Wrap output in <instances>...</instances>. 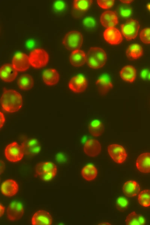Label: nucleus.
Returning <instances> with one entry per match:
<instances>
[{"label":"nucleus","mask_w":150,"mask_h":225,"mask_svg":"<svg viewBox=\"0 0 150 225\" xmlns=\"http://www.w3.org/2000/svg\"><path fill=\"white\" fill-rule=\"evenodd\" d=\"M104 129L103 123L98 120H94L92 121L88 127L89 132L92 135L95 137L101 135L103 132Z\"/></svg>","instance_id":"cd10ccee"},{"label":"nucleus","mask_w":150,"mask_h":225,"mask_svg":"<svg viewBox=\"0 0 150 225\" xmlns=\"http://www.w3.org/2000/svg\"><path fill=\"white\" fill-rule=\"evenodd\" d=\"M122 189L125 195L128 197H131L138 194L140 188L139 184L136 181L129 180L124 183Z\"/></svg>","instance_id":"4be33fe9"},{"label":"nucleus","mask_w":150,"mask_h":225,"mask_svg":"<svg viewBox=\"0 0 150 225\" xmlns=\"http://www.w3.org/2000/svg\"><path fill=\"white\" fill-rule=\"evenodd\" d=\"M139 38L144 43L150 44V28H146L142 29L140 32Z\"/></svg>","instance_id":"f704fd0d"},{"label":"nucleus","mask_w":150,"mask_h":225,"mask_svg":"<svg viewBox=\"0 0 150 225\" xmlns=\"http://www.w3.org/2000/svg\"><path fill=\"white\" fill-rule=\"evenodd\" d=\"M1 103L5 111L9 112H15L22 106V96L15 90L4 89L1 97Z\"/></svg>","instance_id":"f257e3e1"},{"label":"nucleus","mask_w":150,"mask_h":225,"mask_svg":"<svg viewBox=\"0 0 150 225\" xmlns=\"http://www.w3.org/2000/svg\"><path fill=\"white\" fill-rule=\"evenodd\" d=\"M30 64L35 68H40L45 66L49 61V55L45 50L36 48L30 53L29 56Z\"/></svg>","instance_id":"39448f33"},{"label":"nucleus","mask_w":150,"mask_h":225,"mask_svg":"<svg viewBox=\"0 0 150 225\" xmlns=\"http://www.w3.org/2000/svg\"><path fill=\"white\" fill-rule=\"evenodd\" d=\"M56 159L58 163H63L67 161V156L64 153L60 152L56 155Z\"/></svg>","instance_id":"4c0bfd02"},{"label":"nucleus","mask_w":150,"mask_h":225,"mask_svg":"<svg viewBox=\"0 0 150 225\" xmlns=\"http://www.w3.org/2000/svg\"><path fill=\"white\" fill-rule=\"evenodd\" d=\"M93 2L91 0H75L73 1L72 7L76 11L85 12L89 9Z\"/></svg>","instance_id":"c756f323"},{"label":"nucleus","mask_w":150,"mask_h":225,"mask_svg":"<svg viewBox=\"0 0 150 225\" xmlns=\"http://www.w3.org/2000/svg\"><path fill=\"white\" fill-rule=\"evenodd\" d=\"M137 169L143 173H150V153H144L140 154L136 161Z\"/></svg>","instance_id":"aec40b11"},{"label":"nucleus","mask_w":150,"mask_h":225,"mask_svg":"<svg viewBox=\"0 0 150 225\" xmlns=\"http://www.w3.org/2000/svg\"><path fill=\"white\" fill-rule=\"evenodd\" d=\"M107 59L106 52L99 47H91L87 54V64L89 67L93 69L102 67L105 64Z\"/></svg>","instance_id":"f03ea898"},{"label":"nucleus","mask_w":150,"mask_h":225,"mask_svg":"<svg viewBox=\"0 0 150 225\" xmlns=\"http://www.w3.org/2000/svg\"><path fill=\"white\" fill-rule=\"evenodd\" d=\"M87 86V80L82 75H78L73 77L68 84L70 89L76 93L83 92L86 88Z\"/></svg>","instance_id":"9b49d317"},{"label":"nucleus","mask_w":150,"mask_h":225,"mask_svg":"<svg viewBox=\"0 0 150 225\" xmlns=\"http://www.w3.org/2000/svg\"><path fill=\"white\" fill-rule=\"evenodd\" d=\"M117 10L119 15L123 18H127L129 17L132 14V11L131 6L125 4L119 5Z\"/></svg>","instance_id":"473e14b6"},{"label":"nucleus","mask_w":150,"mask_h":225,"mask_svg":"<svg viewBox=\"0 0 150 225\" xmlns=\"http://www.w3.org/2000/svg\"><path fill=\"white\" fill-rule=\"evenodd\" d=\"M24 213L22 204L20 202L14 201L11 202L8 206L6 210V214L8 219L14 221L20 219Z\"/></svg>","instance_id":"1a4fd4ad"},{"label":"nucleus","mask_w":150,"mask_h":225,"mask_svg":"<svg viewBox=\"0 0 150 225\" xmlns=\"http://www.w3.org/2000/svg\"><path fill=\"white\" fill-rule=\"evenodd\" d=\"M129 202L125 197L120 196L118 197L116 201V206L117 209L121 212H124L128 208Z\"/></svg>","instance_id":"72a5a7b5"},{"label":"nucleus","mask_w":150,"mask_h":225,"mask_svg":"<svg viewBox=\"0 0 150 225\" xmlns=\"http://www.w3.org/2000/svg\"><path fill=\"white\" fill-rule=\"evenodd\" d=\"M83 177L86 180L91 181L94 179L97 175L98 171L93 165L89 164L84 166L81 171Z\"/></svg>","instance_id":"bb28decb"},{"label":"nucleus","mask_w":150,"mask_h":225,"mask_svg":"<svg viewBox=\"0 0 150 225\" xmlns=\"http://www.w3.org/2000/svg\"><path fill=\"white\" fill-rule=\"evenodd\" d=\"M120 75L124 81L132 83L135 80L136 76V70L133 66L127 65L123 67L120 70Z\"/></svg>","instance_id":"b1692460"},{"label":"nucleus","mask_w":150,"mask_h":225,"mask_svg":"<svg viewBox=\"0 0 150 225\" xmlns=\"http://www.w3.org/2000/svg\"><path fill=\"white\" fill-rule=\"evenodd\" d=\"M42 77L44 83L49 86L55 85L58 83L59 79L58 72L54 69L45 70L43 72Z\"/></svg>","instance_id":"5701e85b"},{"label":"nucleus","mask_w":150,"mask_h":225,"mask_svg":"<svg viewBox=\"0 0 150 225\" xmlns=\"http://www.w3.org/2000/svg\"><path fill=\"white\" fill-rule=\"evenodd\" d=\"M4 154L6 158L10 162H15L21 160L24 153L21 145L13 142L6 147Z\"/></svg>","instance_id":"0eeeda50"},{"label":"nucleus","mask_w":150,"mask_h":225,"mask_svg":"<svg viewBox=\"0 0 150 225\" xmlns=\"http://www.w3.org/2000/svg\"><path fill=\"white\" fill-rule=\"evenodd\" d=\"M5 207L1 204H0V217L3 215L4 212Z\"/></svg>","instance_id":"a19ab883"},{"label":"nucleus","mask_w":150,"mask_h":225,"mask_svg":"<svg viewBox=\"0 0 150 225\" xmlns=\"http://www.w3.org/2000/svg\"><path fill=\"white\" fill-rule=\"evenodd\" d=\"M115 0H97L98 5L103 9H108L111 8L114 5Z\"/></svg>","instance_id":"e433bc0d"},{"label":"nucleus","mask_w":150,"mask_h":225,"mask_svg":"<svg viewBox=\"0 0 150 225\" xmlns=\"http://www.w3.org/2000/svg\"><path fill=\"white\" fill-rule=\"evenodd\" d=\"M146 7L150 11V3L148 4L147 5Z\"/></svg>","instance_id":"37998d69"},{"label":"nucleus","mask_w":150,"mask_h":225,"mask_svg":"<svg viewBox=\"0 0 150 225\" xmlns=\"http://www.w3.org/2000/svg\"><path fill=\"white\" fill-rule=\"evenodd\" d=\"M143 49L138 44H132L130 45L126 51V55L129 59L134 60L141 57L143 54Z\"/></svg>","instance_id":"a878e982"},{"label":"nucleus","mask_w":150,"mask_h":225,"mask_svg":"<svg viewBox=\"0 0 150 225\" xmlns=\"http://www.w3.org/2000/svg\"><path fill=\"white\" fill-rule=\"evenodd\" d=\"M52 223V217L47 212L44 210H40L36 212L33 215L31 219L32 225H50Z\"/></svg>","instance_id":"dca6fc26"},{"label":"nucleus","mask_w":150,"mask_h":225,"mask_svg":"<svg viewBox=\"0 0 150 225\" xmlns=\"http://www.w3.org/2000/svg\"><path fill=\"white\" fill-rule=\"evenodd\" d=\"M17 82L18 87L21 90L30 89L34 85L33 77L28 74L21 75L18 79Z\"/></svg>","instance_id":"393cba45"},{"label":"nucleus","mask_w":150,"mask_h":225,"mask_svg":"<svg viewBox=\"0 0 150 225\" xmlns=\"http://www.w3.org/2000/svg\"><path fill=\"white\" fill-rule=\"evenodd\" d=\"M125 222L127 225H144L146 220L142 215L133 212L127 216Z\"/></svg>","instance_id":"c85d7f7f"},{"label":"nucleus","mask_w":150,"mask_h":225,"mask_svg":"<svg viewBox=\"0 0 150 225\" xmlns=\"http://www.w3.org/2000/svg\"><path fill=\"white\" fill-rule=\"evenodd\" d=\"M35 175L45 181L50 180L57 173V168L54 163L50 162H40L36 166Z\"/></svg>","instance_id":"7ed1b4c3"},{"label":"nucleus","mask_w":150,"mask_h":225,"mask_svg":"<svg viewBox=\"0 0 150 225\" xmlns=\"http://www.w3.org/2000/svg\"><path fill=\"white\" fill-rule=\"evenodd\" d=\"M101 150L100 142L94 139L87 140L84 145V152L89 156L94 157L97 156L100 152Z\"/></svg>","instance_id":"a211bd4d"},{"label":"nucleus","mask_w":150,"mask_h":225,"mask_svg":"<svg viewBox=\"0 0 150 225\" xmlns=\"http://www.w3.org/2000/svg\"><path fill=\"white\" fill-rule=\"evenodd\" d=\"M141 78L144 80H150V69H147L142 70L140 74Z\"/></svg>","instance_id":"58836bf2"},{"label":"nucleus","mask_w":150,"mask_h":225,"mask_svg":"<svg viewBox=\"0 0 150 225\" xmlns=\"http://www.w3.org/2000/svg\"><path fill=\"white\" fill-rule=\"evenodd\" d=\"M5 119L4 116L1 112H0V128L3 127Z\"/></svg>","instance_id":"ea45409f"},{"label":"nucleus","mask_w":150,"mask_h":225,"mask_svg":"<svg viewBox=\"0 0 150 225\" xmlns=\"http://www.w3.org/2000/svg\"><path fill=\"white\" fill-rule=\"evenodd\" d=\"M82 24L83 27L86 29L91 30L96 27V23L94 18L88 16L83 19Z\"/></svg>","instance_id":"c9c22d12"},{"label":"nucleus","mask_w":150,"mask_h":225,"mask_svg":"<svg viewBox=\"0 0 150 225\" xmlns=\"http://www.w3.org/2000/svg\"><path fill=\"white\" fill-rule=\"evenodd\" d=\"M68 7L67 3L63 0H57L53 4V11L55 14L60 15L66 11Z\"/></svg>","instance_id":"2f4dec72"},{"label":"nucleus","mask_w":150,"mask_h":225,"mask_svg":"<svg viewBox=\"0 0 150 225\" xmlns=\"http://www.w3.org/2000/svg\"><path fill=\"white\" fill-rule=\"evenodd\" d=\"M133 0H121L120 1L124 3H130L133 1Z\"/></svg>","instance_id":"79ce46f5"},{"label":"nucleus","mask_w":150,"mask_h":225,"mask_svg":"<svg viewBox=\"0 0 150 225\" xmlns=\"http://www.w3.org/2000/svg\"><path fill=\"white\" fill-rule=\"evenodd\" d=\"M138 201L141 206L145 207L150 206V190H144L139 194Z\"/></svg>","instance_id":"7c9ffc66"},{"label":"nucleus","mask_w":150,"mask_h":225,"mask_svg":"<svg viewBox=\"0 0 150 225\" xmlns=\"http://www.w3.org/2000/svg\"><path fill=\"white\" fill-rule=\"evenodd\" d=\"M1 79L6 82H11L14 81L18 75V71L12 64H6L3 65L0 70Z\"/></svg>","instance_id":"2eb2a0df"},{"label":"nucleus","mask_w":150,"mask_h":225,"mask_svg":"<svg viewBox=\"0 0 150 225\" xmlns=\"http://www.w3.org/2000/svg\"><path fill=\"white\" fill-rule=\"evenodd\" d=\"M83 40V36L80 32L72 30L65 34L63 39L62 43L67 50L73 51L80 48Z\"/></svg>","instance_id":"20e7f679"},{"label":"nucleus","mask_w":150,"mask_h":225,"mask_svg":"<svg viewBox=\"0 0 150 225\" xmlns=\"http://www.w3.org/2000/svg\"><path fill=\"white\" fill-rule=\"evenodd\" d=\"M96 84L98 92L101 95H105L113 87L110 77L107 74L102 75L96 81Z\"/></svg>","instance_id":"4468645a"},{"label":"nucleus","mask_w":150,"mask_h":225,"mask_svg":"<svg viewBox=\"0 0 150 225\" xmlns=\"http://www.w3.org/2000/svg\"><path fill=\"white\" fill-rule=\"evenodd\" d=\"M110 156L116 163L121 164L126 160L127 156V153L123 146L118 144H112L108 147Z\"/></svg>","instance_id":"6e6552de"},{"label":"nucleus","mask_w":150,"mask_h":225,"mask_svg":"<svg viewBox=\"0 0 150 225\" xmlns=\"http://www.w3.org/2000/svg\"><path fill=\"white\" fill-rule=\"evenodd\" d=\"M86 60V54L84 51L79 49L73 51L69 57L71 64L76 67L82 66L85 64Z\"/></svg>","instance_id":"412c9836"},{"label":"nucleus","mask_w":150,"mask_h":225,"mask_svg":"<svg viewBox=\"0 0 150 225\" xmlns=\"http://www.w3.org/2000/svg\"><path fill=\"white\" fill-rule=\"evenodd\" d=\"M1 188L3 195L6 197H11L17 192L18 186L15 181L9 179L6 180L2 183Z\"/></svg>","instance_id":"6ab92c4d"},{"label":"nucleus","mask_w":150,"mask_h":225,"mask_svg":"<svg viewBox=\"0 0 150 225\" xmlns=\"http://www.w3.org/2000/svg\"><path fill=\"white\" fill-rule=\"evenodd\" d=\"M25 154L34 155L38 154L41 150L40 142L35 138H29L25 140L21 145Z\"/></svg>","instance_id":"ddd939ff"},{"label":"nucleus","mask_w":150,"mask_h":225,"mask_svg":"<svg viewBox=\"0 0 150 225\" xmlns=\"http://www.w3.org/2000/svg\"><path fill=\"white\" fill-rule=\"evenodd\" d=\"M121 32L125 39L128 41L137 37L140 25L137 20L130 18L121 25Z\"/></svg>","instance_id":"423d86ee"},{"label":"nucleus","mask_w":150,"mask_h":225,"mask_svg":"<svg viewBox=\"0 0 150 225\" xmlns=\"http://www.w3.org/2000/svg\"><path fill=\"white\" fill-rule=\"evenodd\" d=\"M100 21L102 25L107 28L114 27L118 22L117 13L112 11H107L103 13L100 16Z\"/></svg>","instance_id":"f3484780"},{"label":"nucleus","mask_w":150,"mask_h":225,"mask_svg":"<svg viewBox=\"0 0 150 225\" xmlns=\"http://www.w3.org/2000/svg\"><path fill=\"white\" fill-rule=\"evenodd\" d=\"M12 64L14 68L18 71H25L29 68L30 65L29 57L24 53L17 52L13 57Z\"/></svg>","instance_id":"9d476101"},{"label":"nucleus","mask_w":150,"mask_h":225,"mask_svg":"<svg viewBox=\"0 0 150 225\" xmlns=\"http://www.w3.org/2000/svg\"><path fill=\"white\" fill-rule=\"evenodd\" d=\"M103 36L105 40L112 45L119 44L123 40L120 31L115 27H110L106 29L103 32Z\"/></svg>","instance_id":"f8f14e48"}]
</instances>
